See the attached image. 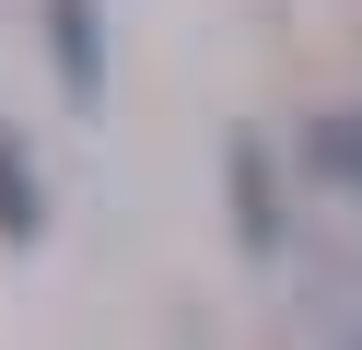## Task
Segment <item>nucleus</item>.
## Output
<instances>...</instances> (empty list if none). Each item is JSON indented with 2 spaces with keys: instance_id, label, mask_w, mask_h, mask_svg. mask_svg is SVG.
Here are the masks:
<instances>
[{
  "instance_id": "obj_3",
  "label": "nucleus",
  "mask_w": 362,
  "mask_h": 350,
  "mask_svg": "<svg viewBox=\"0 0 362 350\" xmlns=\"http://www.w3.org/2000/svg\"><path fill=\"white\" fill-rule=\"evenodd\" d=\"M35 233H47V187H35L24 129H0V245H35Z\"/></svg>"
},
{
  "instance_id": "obj_2",
  "label": "nucleus",
  "mask_w": 362,
  "mask_h": 350,
  "mask_svg": "<svg viewBox=\"0 0 362 350\" xmlns=\"http://www.w3.org/2000/svg\"><path fill=\"white\" fill-rule=\"evenodd\" d=\"M47 59H59V105L94 117L105 105V0H47Z\"/></svg>"
},
{
  "instance_id": "obj_4",
  "label": "nucleus",
  "mask_w": 362,
  "mask_h": 350,
  "mask_svg": "<svg viewBox=\"0 0 362 350\" xmlns=\"http://www.w3.org/2000/svg\"><path fill=\"white\" fill-rule=\"evenodd\" d=\"M304 163L327 187H362V117H304Z\"/></svg>"
},
{
  "instance_id": "obj_1",
  "label": "nucleus",
  "mask_w": 362,
  "mask_h": 350,
  "mask_svg": "<svg viewBox=\"0 0 362 350\" xmlns=\"http://www.w3.org/2000/svg\"><path fill=\"white\" fill-rule=\"evenodd\" d=\"M222 187H234V245H245V257H281L292 222H281V175H269V140H257V129H234Z\"/></svg>"
}]
</instances>
